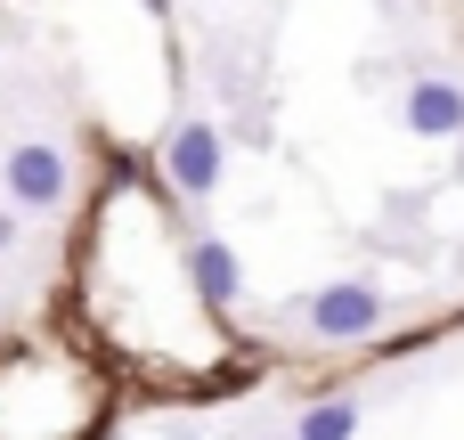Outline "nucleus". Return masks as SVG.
I'll use <instances>...</instances> for the list:
<instances>
[{
	"label": "nucleus",
	"instance_id": "obj_4",
	"mask_svg": "<svg viewBox=\"0 0 464 440\" xmlns=\"http://www.w3.org/2000/svg\"><path fill=\"white\" fill-rule=\"evenodd\" d=\"M400 122H408L416 139H464V82L416 73V82L400 90Z\"/></svg>",
	"mask_w": 464,
	"mask_h": 440
},
{
	"label": "nucleus",
	"instance_id": "obj_2",
	"mask_svg": "<svg viewBox=\"0 0 464 440\" xmlns=\"http://www.w3.org/2000/svg\"><path fill=\"white\" fill-rule=\"evenodd\" d=\"M0 188H8L16 212H57V204L73 196V163H65V147H49V139H16V147L0 155Z\"/></svg>",
	"mask_w": 464,
	"mask_h": 440
},
{
	"label": "nucleus",
	"instance_id": "obj_8",
	"mask_svg": "<svg viewBox=\"0 0 464 440\" xmlns=\"http://www.w3.org/2000/svg\"><path fill=\"white\" fill-rule=\"evenodd\" d=\"M147 8H155V16H163V8H171V0H147Z\"/></svg>",
	"mask_w": 464,
	"mask_h": 440
},
{
	"label": "nucleus",
	"instance_id": "obj_7",
	"mask_svg": "<svg viewBox=\"0 0 464 440\" xmlns=\"http://www.w3.org/2000/svg\"><path fill=\"white\" fill-rule=\"evenodd\" d=\"M16 245H24V220H16V212H0V253H16Z\"/></svg>",
	"mask_w": 464,
	"mask_h": 440
},
{
	"label": "nucleus",
	"instance_id": "obj_1",
	"mask_svg": "<svg viewBox=\"0 0 464 440\" xmlns=\"http://www.w3.org/2000/svg\"><path fill=\"white\" fill-rule=\"evenodd\" d=\"M383 318H392V302H383L375 278H334L302 302V327L318 343H367V335H383Z\"/></svg>",
	"mask_w": 464,
	"mask_h": 440
},
{
	"label": "nucleus",
	"instance_id": "obj_6",
	"mask_svg": "<svg viewBox=\"0 0 464 440\" xmlns=\"http://www.w3.org/2000/svg\"><path fill=\"white\" fill-rule=\"evenodd\" d=\"M359 433V408L351 400H318V408H302V425H294V440H351Z\"/></svg>",
	"mask_w": 464,
	"mask_h": 440
},
{
	"label": "nucleus",
	"instance_id": "obj_3",
	"mask_svg": "<svg viewBox=\"0 0 464 440\" xmlns=\"http://www.w3.org/2000/svg\"><path fill=\"white\" fill-rule=\"evenodd\" d=\"M220 163H228V147H220V122H212V114L171 122V139H163V180H171L179 196H212V188H220Z\"/></svg>",
	"mask_w": 464,
	"mask_h": 440
},
{
	"label": "nucleus",
	"instance_id": "obj_5",
	"mask_svg": "<svg viewBox=\"0 0 464 440\" xmlns=\"http://www.w3.org/2000/svg\"><path fill=\"white\" fill-rule=\"evenodd\" d=\"M188 278H196V302H204V310H237V302H245V261H237L220 237H196V245H188Z\"/></svg>",
	"mask_w": 464,
	"mask_h": 440
}]
</instances>
